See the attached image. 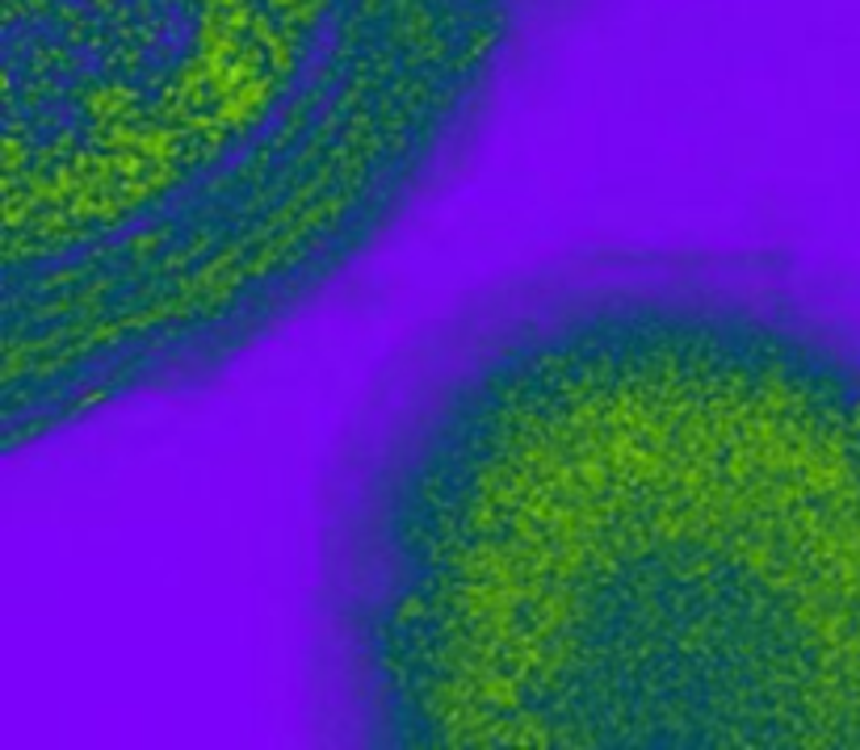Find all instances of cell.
<instances>
[{
    "label": "cell",
    "mask_w": 860,
    "mask_h": 750,
    "mask_svg": "<svg viewBox=\"0 0 860 750\" xmlns=\"http://www.w3.org/2000/svg\"><path fill=\"white\" fill-rule=\"evenodd\" d=\"M533 0H4L9 147L168 164L290 135L416 164L479 97Z\"/></svg>",
    "instance_id": "obj_1"
}]
</instances>
